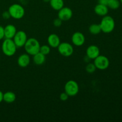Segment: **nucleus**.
I'll use <instances>...</instances> for the list:
<instances>
[{
  "instance_id": "39448f33",
  "label": "nucleus",
  "mask_w": 122,
  "mask_h": 122,
  "mask_svg": "<svg viewBox=\"0 0 122 122\" xmlns=\"http://www.w3.org/2000/svg\"><path fill=\"white\" fill-rule=\"evenodd\" d=\"M79 91V86L74 80H70L66 83L64 85V92L69 97L76 96Z\"/></svg>"
},
{
  "instance_id": "c756f323",
  "label": "nucleus",
  "mask_w": 122,
  "mask_h": 122,
  "mask_svg": "<svg viewBox=\"0 0 122 122\" xmlns=\"http://www.w3.org/2000/svg\"><path fill=\"white\" fill-rule=\"evenodd\" d=\"M120 3H121L122 4V0H120Z\"/></svg>"
},
{
  "instance_id": "9d476101",
  "label": "nucleus",
  "mask_w": 122,
  "mask_h": 122,
  "mask_svg": "<svg viewBox=\"0 0 122 122\" xmlns=\"http://www.w3.org/2000/svg\"><path fill=\"white\" fill-rule=\"evenodd\" d=\"M71 42L75 46H82L85 42V37L81 32H76L71 36Z\"/></svg>"
},
{
  "instance_id": "2eb2a0df",
  "label": "nucleus",
  "mask_w": 122,
  "mask_h": 122,
  "mask_svg": "<svg viewBox=\"0 0 122 122\" xmlns=\"http://www.w3.org/2000/svg\"><path fill=\"white\" fill-rule=\"evenodd\" d=\"M94 11L98 15L105 16L108 13V7L107 5L98 3L94 8Z\"/></svg>"
},
{
  "instance_id": "cd10ccee",
  "label": "nucleus",
  "mask_w": 122,
  "mask_h": 122,
  "mask_svg": "<svg viewBox=\"0 0 122 122\" xmlns=\"http://www.w3.org/2000/svg\"><path fill=\"white\" fill-rule=\"evenodd\" d=\"M3 93L1 91H0V103L3 101Z\"/></svg>"
},
{
  "instance_id": "0eeeda50",
  "label": "nucleus",
  "mask_w": 122,
  "mask_h": 122,
  "mask_svg": "<svg viewBox=\"0 0 122 122\" xmlns=\"http://www.w3.org/2000/svg\"><path fill=\"white\" fill-rule=\"evenodd\" d=\"M94 64H95L97 69L101 70L107 69L109 67V59L106 56L103 55H99L97 58L94 59Z\"/></svg>"
},
{
  "instance_id": "ddd939ff",
  "label": "nucleus",
  "mask_w": 122,
  "mask_h": 122,
  "mask_svg": "<svg viewBox=\"0 0 122 122\" xmlns=\"http://www.w3.org/2000/svg\"><path fill=\"white\" fill-rule=\"evenodd\" d=\"M30 62V58L28 54H21L17 58V64L20 67L25 68L28 66Z\"/></svg>"
},
{
  "instance_id": "f3484780",
  "label": "nucleus",
  "mask_w": 122,
  "mask_h": 122,
  "mask_svg": "<svg viewBox=\"0 0 122 122\" xmlns=\"http://www.w3.org/2000/svg\"><path fill=\"white\" fill-rule=\"evenodd\" d=\"M15 99H16V95L13 92L8 91L3 94V101L7 103H13L15 101Z\"/></svg>"
},
{
  "instance_id": "20e7f679",
  "label": "nucleus",
  "mask_w": 122,
  "mask_h": 122,
  "mask_svg": "<svg viewBox=\"0 0 122 122\" xmlns=\"http://www.w3.org/2000/svg\"><path fill=\"white\" fill-rule=\"evenodd\" d=\"M8 12L11 15V17L16 20L22 19L25 14V8L22 5L18 4H12L8 8Z\"/></svg>"
},
{
  "instance_id": "9b49d317",
  "label": "nucleus",
  "mask_w": 122,
  "mask_h": 122,
  "mask_svg": "<svg viewBox=\"0 0 122 122\" xmlns=\"http://www.w3.org/2000/svg\"><path fill=\"white\" fill-rule=\"evenodd\" d=\"M86 56L91 60H94L100 55V50L98 46L95 45H91L88 46L86 51Z\"/></svg>"
},
{
  "instance_id": "f8f14e48",
  "label": "nucleus",
  "mask_w": 122,
  "mask_h": 122,
  "mask_svg": "<svg viewBox=\"0 0 122 122\" xmlns=\"http://www.w3.org/2000/svg\"><path fill=\"white\" fill-rule=\"evenodd\" d=\"M47 41L49 46L51 48H56L58 47V45L61 43L60 37L55 33H52L48 36Z\"/></svg>"
},
{
  "instance_id": "aec40b11",
  "label": "nucleus",
  "mask_w": 122,
  "mask_h": 122,
  "mask_svg": "<svg viewBox=\"0 0 122 122\" xmlns=\"http://www.w3.org/2000/svg\"><path fill=\"white\" fill-rule=\"evenodd\" d=\"M120 5V2L119 0H108L107 7L112 10H117Z\"/></svg>"
},
{
  "instance_id": "393cba45",
  "label": "nucleus",
  "mask_w": 122,
  "mask_h": 122,
  "mask_svg": "<svg viewBox=\"0 0 122 122\" xmlns=\"http://www.w3.org/2000/svg\"><path fill=\"white\" fill-rule=\"evenodd\" d=\"M2 16L3 17V19H5V20L9 19L11 17V15L10 14V13L8 12V11H4L2 13Z\"/></svg>"
},
{
  "instance_id": "1a4fd4ad",
  "label": "nucleus",
  "mask_w": 122,
  "mask_h": 122,
  "mask_svg": "<svg viewBox=\"0 0 122 122\" xmlns=\"http://www.w3.org/2000/svg\"><path fill=\"white\" fill-rule=\"evenodd\" d=\"M73 16V11L67 7H63L58 11V17L62 21L69 20Z\"/></svg>"
},
{
  "instance_id": "a211bd4d",
  "label": "nucleus",
  "mask_w": 122,
  "mask_h": 122,
  "mask_svg": "<svg viewBox=\"0 0 122 122\" xmlns=\"http://www.w3.org/2000/svg\"><path fill=\"white\" fill-rule=\"evenodd\" d=\"M50 4L51 8L56 11H59L64 7L63 0H50Z\"/></svg>"
},
{
  "instance_id": "4be33fe9",
  "label": "nucleus",
  "mask_w": 122,
  "mask_h": 122,
  "mask_svg": "<svg viewBox=\"0 0 122 122\" xmlns=\"http://www.w3.org/2000/svg\"><path fill=\"white\" fill-rule=\"evenodd\" d=\"M96 69L97 68L94 63H88V64H87L85 67L86 71V72H88V73H93L96 70Z\"/></svg>"
},
{
  "instance_id": "dca6fc26",
  "label": "nucleus",
  "mask_w": 122,
  "mask_h": 122,
  "mask_svg": "<svg viewBox=\"0 0 122 122\" xmlns=\"http://www.w3.org/2000/svg\"><path fill=\"white\" fill-rule=\"evenodd\" d=\"M33 63L37 66L42 65L46 60V56H45L40 52L33 55Z\"/></svg>"
},
{
  "instance_id": "b1692460",
  "label": "nucleus",
  "mask_w": 122,
  "mask_h": 122,
  "mask_svg": "<svg viewBox=\"0 0 122 122\" xmlns=\"http://www.w3.org/2000/svg\"><path fill=\"white\" fill-rule=\"evenodd\" d=\"M69 96L68 95V94L66 92H62L61 94L60 95V99L61 101H66L68 100Z\"/></svg>"
},
{
  "instance_id": "5701e85b",
  "label": "nucleus",
  "mask_w": 122,
  "mask_h": 122,
  "mask_svg": "<svg viewBox=\"0 0 122 122\" xmlns=\"http://www.w3.org/2000/svg\"><path fill=\"white\" fill-rule=\"evenodd\" d=\"M62 20L61 19H60L59 18H57V19H55L53 21V25L55 27H59L61 26L62 25Z\"/></svg>"
},
{
  "instance_id": "7ed1b4c3",
  "label": "nucleus",
  "mask_w": 122,
  "mask_h": 122,
  "mask_svg": "<svg viewBox=\"0 0 122 122\" xmlns=\"http://www.w3.org/2000/svg\"><path fill=\"white\" fill-rule=\"evenodd\" d=\"M17 47L15 45V43L13 41V39H7L5 38L3 41L1 46L2 52L5 56L8 57H11L14 56L16 52Z\"/></svg>"
},
{
  "instance_id": "6ab92c4d",
  "label": "nucleus",
  "mask_w": 122,
  "mask_h": 122,
  "mask_svg": "<svg viewBox=\"0 0 122 122\" xmlns=\"http://www.w3.org/2000/svg\"><path fill=\"white\" fill-rule=\"evenodd\" d=\"M89 32L92 35H98L101 33V27L100 24H92L89 27Z\"/></svg>"
},
{
  "instance_id": "c85d7f7f",
  "label": "nucleus",
  "mask_w": 122,
  "mask_h": 122,
  "mask_svg": "<svg viewBox=\"0 0 122 122\" xmlns=\"http://www.w3.org/2000/svg\"><path fill=\"white\" fill-rule=\"evenodd\" d=\"M43 1H44V2H50V0H43Z\"/></svg>"
},
{
  "instance_id": "a878e982",
  "label": "nucleus",
  "mask_w": 122,
  "mask_h": 122,
  "mask_svg": "<svg viewBox=\"0 0 122 122\" xmlns=\"http://www.w3.org/2000/svg\"><path fill=\"white\" fill-rule=\"evenodd\" d=\"M4 38V27L0 26V40Z\"/></svg>"
},
{
  "instance_id": "f03ea898",
  "label": "nucleus",
  "mask_w": 122,
  "mask_h": 122,
  "mask_svg": "<svg viewBox=\"0 0 122 122\" xmlns=\"http://www.w3.org/2000/svg\"><path fill=\"white\" fill-rule=\"evenodd\" d=\"M101 31L105 33H110L115 28V21L113 18L110 15L103 16L100 23Z\"/></svg>"
},
{
  "instance_id": "f257e3e1",
  "label": "nucleus",
  "mask_w": 122,
  "mask_h": 122,
  "mask_svg": "<svg viewBox=\"0 0 122 122\" xmlns=\"http://www.w3.org/2000/svg\"><path fill=\"white\" fill-rule=\"evenodd\" d=\"M25 50L29 56H33L39 52L41 45L38 39L34 38L27 39L23 46Z\"/></svg>"
},
{
  "instance_id": "423d86ee",
  "label": "nucleus",
  "mask_w": 122,
  "mask_h": 122,
  "mask_svg": "<svg viewBox=\"0 0 122 122\" xmlns=\"http://www.w3.org/2000/svg\"><path fill=\"white\" fill-rule=\"evenodd\" d=\"M57 48L58 52L63 57H70L73 54V46L69 42H61Z\"/></svg>"
},
{
  "instance_id": "4468645a",
  "label": "nucleus",
  "mask_w": 122,
  "mask_h": 122,
  "mask_svg": "<svg viewBox=\"0 0 122 122\" xmlns=\"http://www.w3.org/2000/svg\"><path fill=\"white\" fill-rule=\"evenodd\" d=\"M17 32V29L13 25H7L4 27V38L7 39H13Z\"/></svg>"
},
{
  "instance_id": "412c9836",
  "label": "nucleus",
  "mask_w": 122,
  "mask_h": 122,
  "mask_svg": "<svg viewBox=\"0 0 122 122\" xmlns=\"http://www.w3.org/2000/svg\"><path fill=\"white\" fill-rule=\"evenodd\" d=\"M39 52L44 54L45 56L49 54L51 52V47L48 45H43L41 46Z\"/></svg>"
},
{
  "instance_id": "bb28decb",
  "label": "nucleus",
  "mask_w": 122,
  "mask_h": 122,
  "mask_svg": "<svg viewBox=\"0 0 122 122\" xmlns=\"http://www.w3.org/2000/svg\"><path fill=\"white\" fill-rule=\"evenodd\" d=\"M108 0H98V3L101 4L105 5L107 6V4H108Z\"/></svg>"
},
{
  "instance_id": "6e6552de",
  "label": "nucleus",
  "mask_w": 122,
  "mask_h": 122,
  "mask_svg": "<svg viewBox=\"0 0 122 122\" xmlns=\"http://www.w3.org/2000/svg\"><path fill=\"white\" fill-rule=\"evenodd\" d=\"M27 39L28 38H27L26 32L23 30H19L17 31L14 38H13V40L15 43L17 47L21 48L23 47Z\"/></svg>"
}]
</instances>
